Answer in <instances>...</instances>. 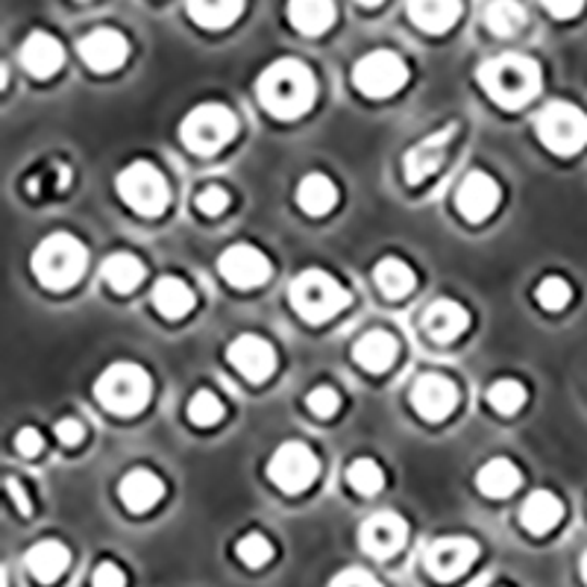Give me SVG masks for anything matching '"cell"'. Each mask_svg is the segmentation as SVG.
<instances>
[{
	"instance_id": "obj_1",
	"label": "cell",
	"mask_w": 587,
	"mask_h": 587,
	"mask_svg": "<svg viewBox=\"0 0 587 587\" xmlns=\"http://www.w3.org/2000/svg\"><path fill=\"white\" fill-rule=\"evenodd\" d=\"M256 95L259 103L268 109L270 115L277 118H299L306 115L308 109L315 107L318 97V83L306 62L299 59H277L273 65L261 71L259 83H256Z\"/></svg>"
},
{
	"instance_id": "obj_2",
	"label": "cell",
	"mask_w": 587,
	"mask_h": 587,
	"mask_svg": "<svg viewBox=\"0 0 587 587\" xmlns=\"http://www.w3.org/2000/svg\"><path fill=\"white\" fill-rule=\"evenodd\" d=\"M479 83L493 103L521 109L540 91V65L521 53H502L479 68Z\"/></svg>"
},
{
	"instance_id": "obj_3",
	"label": "cell",
	"mask_w": 587,
	"mask_h": 587,
	"mask_svg": "<svg viewBox=\"0 0 587 587\" xmlns=\"http://www.w3.org/2000/svg\"><path fill=\"white\" fill-rule=\"evenodd\" d=\"M291 306L308 323H327L338 311L350 306V291L341 282L320 268H308L291 280L289 289Z\"/></svg>"
},
{
	"instance_id": "obj_4",
	"label": "cell",
	"mask_w": 587,
	"mask_h": 587,
	"mask_svg": "<svg viewBox=\"0 0 587 587\" xmlns=\"http://www.w3.org/2000/svg\"><path fill=\"white\" fill-rule=\"evenodd\" d=\"M88 253L83 241L68 232H50L33 253V273L39 277L45 289L65 291L83 277Z\"/></svg>"
},
{
	"instance_id": "obj_5",
	"label": "cell",
	"mask_w": 587,
	"mask_h": 587,
	"mask_svg": "<svg viewBox=\"0 0 587 587\" xmlns=\"http://www.w3.org/2000/svg\"><path fill=\"white\" fill-rule=\"evenodd\" d=\"M150 391H154L150 374L135 362H118L107 367L95 382V396L100 405L121 417L142 412L150 403Z\"/></svg>"
},
{
	"instance_id": "obj_6",
	"label": "cell",
	"mask_w": 587,
	"mask_h": 587,
	"mask_svg": "<svg viewBox=\"0 0 587 587\" xmlns=\"http://www.w3.org/2000/svg\"><path fill=\"white\" fill-rule=\"evenodd\" d=\"M239 133L235 112L223 103H200L183 118L180 138L197 156H212L227 147Z\"/></svg>"
},
{
	"instance_id": "obj_7",
	"label": "cell",
	"mask_w": 587,
	"mask_h": 587,
	"mask_svg": "<svg viewBox=\"0 0 587 587\" xmlns=\"http://www.w3.org/2000/svg\"><path fill=\"white\" fill-rule=\"evenodd\" d=\"M535 130L547 150L573 156L587 147V115L576 103L552 100L535 115Z\"/></svg>"
},
{
	"instance_id": "obj_8",
	"label": "cell",
	"mask_w": 587,
	"mask_h": 587,
	"mask_svg": "<svg viewBox=\"0 0 587 587\" xmlns=\"http://www.w3.org/2000/svg\"><path fill=\"white\" fill-rule=\"evenodd\" d=\"M115 188L118 194H121V200H124L133 212L145 215V218L162 215L168 200H171L164 174L154 162H145V159L126 164L124 171L118 174Z\"/></svg>"
},
{
	"instance_id": "obj_9",
	"label": "cell",
	"mask_w": 587,
	"mask_h": 587,
	"mask_svg": "<svg viewBox=\"0 0 587 587\" xmlns=\"http://www.w3.org/2000/svg\"><path fill=\"white\" fill-rule=\"evenodd\" d=\"M408 83V65L394 50H370L353 68V86L367 97H391Z\"/></svg>"
},
{
	"instance_id": "obj_10",
	"label": "cell",
	"mask_w": 587,
	"mask_h": 587,
	"mask_svg": "<svg viewBox=\"0 0 587 587\" xmlns=\"http://www.w3.org/2000/svg\"><path fill=\"white\" fill-rule=\"evenodd\" d=\"M320 473L318 455L308 450L303 441H285L277 447V453L268 462V479L285 493H299L315 485Z\"/></svg>"
},
{
	"instance_id": "obj_11",
	"label": "cell",
	"mask_w": 587,
	"mask_h": 587,
	"mask_svg": "<svg viewBox=\"0 0 587 587\" xmlns=\"http://www.w3.org/2000/svg\"><path fill=\"white\" fill-rule=\"evenodd\" d=\"M479 559V543L464 535H447V538L432 540L426 547L424 564L429 570V576L441 578V582H453L462 573L470 570L473 561Z\"/></svg>"
},
{
	"instance_id": "obj_12",
	"label": "cell",
	"mask_w": 587,
	"mask_h": 587,
	"mask_svg": "<svg viewBox=\"0 0 587 587\" xmlns=\"http://www.w3.org/2000/svg\"><path fill=\"white\" fill-rule=\"evenodd\" d=\"M221 277L235 289H259L270 277V259L253 244H232L218 259Z\"/></svg>"
},
{
	"instance_id": "obj_13",
	"label": "cell",
	"mask_w": 587,
	"mask_h": 587,
	"mask_svg": "<svg viewBox=\"0 0 587 587\" xmlns=\"http://www.w3.org/2000/svg\"><path fill=\"white\" fill-rule=\"evenodd\" d=\"M405 521L396 511H379L374 517H367L358 529V547L365 549L374 559H391L405 543Z\"/></svg>"
},
{
	"instance_id": "obj_14",
	"label": "cell",
	"mask_w": 587,
	"mask_h": 587,
	"mask_svg": "<svg viewBox=\"0 0 587 587\" xmlns=\"http://www.w3.org/2000/svg\"><path fill=\"white\" fill-rule=\"evenodd\" d=\"M80 57L97 74H109L130 59V41L121 29H91L86 39H80Z\"/></svg>"
},
{
	"instance_id": "obj_15",
	"label": "cell",
	"mask_w": 587,
	"mask_h": 587,
	"mask_svg": "<svg viewBox=\"0 0 587 587\" xmlns=\"http://www.w3.org/2000/svg\"><path fill=\"white\" fill-rule=\"evenodd\" d=\"M227 358L250 382H265L277 370V350L261 335H239L227 347Z\"/></svg>"
},
{
	"instance_id": "obj_16",
	"label": "cell",
	"mask_w": 587,
	"mask_h": 587,
	"mask_svg": "<svg viewBox=\"0 0 587 587\" xmlns=\"http://www.w3.org/2000/svg\"><path fill=\"white\" fill-rule=\"evenodd\" d=\"M412 405L414 412L426 417V420H443L458 405V388L447 376L424 374L412 388Z\"/></svg>"
},
{
	"instance_id": "obj_17",
	"label": "cell",
	"mask_w": 587,
	"mask_h": 587,
	"mask_svg": "<svg viewBox=\"0 0 587 587\" xmlns=\"http://www.w3.org/2000/svg\"><path fill=\"white\" fill-rule=\"evenodd\" d=\"M500 183L493 180L491 174L485 171H470L464 176L462 185H458V194H455V206L458 212L467 218L470 223H481L485 218H491L493 209L500 206Z\"/></svg>"
},
{
	"instance_id": "obj_18",
	"label": "cell",
	"mask_w": 587,
	"mask_h": 587,
	"mask_svg": "<svg viewBox=\"0 0 587 587\" xmlns=\"http://www.w3.org/2000/svg\"><path fill=\"white\" fill-rule=\"evenodd\" d=\"M458 126L450 124L443 126V130H438V133L426 135L424 142H417V145L405 154L403 164H405V180L412 185L424 183V180H429V176L438 171L443 164V159H447V150H450V142H453V135Z\"/></svg>"
},
{
	"instance_id": "obj_19",
	"label": "cell",
	"mask_w": 587,
	"mask_h": 587,
	"mask_svg": "<svg viewBox=\"0 0 587 587\" xmlns=\"http://www.w3.org/2000/svg\"><path fill=\"white\" fill-rule=\"evenodd\" d=\"M65 62V50L57 36H50L45 29L29 33L24 45H21V65L27 68L33 77L48 80L57 74L59 68Z\"/></svg>"
},
{
	"instance_id": "obj_20",
	"label": "cell",
	"mask_w": 587,
	"mask_h": 587,
	"mask_svg": "<svg viewBox=\"0 0 587 587\" xmlns=\"http://www.w3.org/2000/svg\"><path fill=\"white\" fill-rule=\"evenodd\" d=\"M467 327H470V315H467V308L458 299H435L432 306L424 311V329L435 341H441V344H450L458 335H464Z\"/></svg>"
},
{
	"instance_id": "obj_21",
	"label": "cell",
	"mask_w": 587,
	"mask_h": 587,
	"mask_svg": "<svg viewBox=\"0 0 587 587\" xmlns=\"http://www.w3.org/2000/svg\"><path fill=\"white\" fill-rule=\"evenodd\" d=\"M121 502H124L126 509L135 511V514H142V511H150L156 502L164 497V481L156 476L154 470H147V467H135L121 479Z\"/></svg>"
},
{
	"instance_id": "obj_22",
	"label": "cell",
	"mask_w": 587,
	"mask_h": 587,
	"mask_svg": "<svg viewBox=\"0 0 587 587\" xmlns=\"http://www.w3.org/2000/svg\"><path fill=\"white\" fill-rule=\"evenodd\" d=\"M24 564H27V573L36 578V582L50 585V582H57L68 570L71 552H68L65 543H59V540H39L36 547L27 549Z\"/></svg>"
},
{
	"instance_id": "obj_23",
	"label": "cell",
	"mask_w": 587,
	"mask_h": 587,
	"mask_svg": "<svg viewBox=\"0 0 587 587\" xmlns=\"http://www.w3.org/2000/svg\"><path fill=\"white\" fill-rule=\"evenodd\" d=\"M353 358L370 374H382L396 362V338L388 329H370L356 341Z\"/></svg>"
},
{
	"instance_id": "obj_24",
	"label": "cell",
	"mask_w": 587,
	"mask_h": 587,
	"mask_svg": "<svg viewBox=\"0 0 587 587\" xmlns=\"http://www.w3.org/2000/svg\"><path fill=\"white\" fill-rule=\"evenodd\" d=\"M564 517V502L552 491H535L529 493V500L523 502L521 523L523 529L531 535H547L561 523Z\"/></svg>"
},
{
	"instance_id": "obj_25",
	"label": "cell",
	"mask_w": 587,
	"mask_h": 587,
	"mask_svg": "<svg viewBox=\"0 0 587 587\" xmlns=\"http://www.w3.org/2000/svg\"><path fill=\"white\" fill-rule=\"evenodd\" d=\"M408 19L424 33H447L462 19V3L458 0H412Z\"/></svg>"
},
{
	"instance_id": "obj_26",
	"label": "cell",
	"mask_w": 587,
	"mask_h": 587,
	"mask_svg": "<svg viewBox=\"0 0 587 587\" xmlns=\"http://www.w3.org/2000/svg\"><path fill=\"white\" fill-rule=\"evenodd\" d=\"M285 12L303 36H320L335 24V3L329 0H291Z\"/></svg>"
},
{
	"instance_id": "obj_27",
	"label": "cell",
	"mask_w": 587,
	"mask_h": 587,
	"mask_svg": "<svg viewBox=\"0 0 587 587\" xmlns=\"http://www.w3.org/2000/svg\"><path fill=\"white\" fill-rule=\"evenodd\" d=\"M100 277L107 282L109 289L118 294H130L142 285L145 280V265L133 253H112L103 265H100Z\"/></svg>"
},
{
	"instance_id": "obj_28",
	"label": "cell",
	"mask_w": 587,
	"mask_h": 587,
	"mask_svg": "<svg viewBox=\"0 0 587 587\" xmlns=\"http://www.w3.org/2000/svg\"><path fill=\"white\" fill-rule=\"evenodd\" d=\"M154 306L162 318L180 320L194 308V291L180 277H162L154 285Z\"/></svg>"
},
{
	"instance_id": "obj_29",
	"label": "cell",
	"mask_w": 587,
	"mask_h": 587,
	"mask_svg": "<svg viewBox=\"0 0 587 587\" xmlns=\"http://www.w3.org/2000/svg\"><path fill=\"white\" fill-rule=\"evenodd\" d=\"M476 485H479V491L485 497L502 500V497H511V493L521 488V470L509 458H491L476 473Z\"/></svg>"
},
{
	"instance_id": "obj_30",
	"label": "cell",
	"mask_w": 587,
	"mask_h": 587,
	"mask_svg": "<svg viewBox=\"0 0 587 587\" xmlns=\"http://www.w3.org/2000/svg\"><path fill=\"white\" fill-rule=\"evenodd\" d=\"M297 203L303 212L311 215V218H320L329 209H335L338 185L327 174L303 176V183L297 185Z\"/></svg>"
},
{
	"instance_id": "obj_31",
	"label": "cell",
	"mask_w": 587,
	"mask_h": 587,
	"mask_svg": "<svg viewBox=\"0 0 587 587\" xmlns=\"http://www.w3.org/2000/svg\"><path fill=\"white\" fill-rule=\"evenodd\" d=\"M241 12H244L241 0H192L188 3V15L194 19V24L206 29L232 27Z\"/></svg>"
},
{
	"instance_id": "obj_32",
	"label": "cell",
	"mask_w": 587,
	"mask_h": 587,
	"mask_svg": "<svg viewBox=\"0 0 587 587\" xmlns=\"http://www.w3.org/2000/svg\"><path fill=\"white\" fill-rule=\"evenodd\" d=\"M374 282L386 297H405L414 289V270L403 259L388 256L374 268Z\"/></svg>"
},
{
	"instance_id": "obj_33",
	"label": "cell",
	"mask_w": 587,
	"mask_h": 587,
	"mask_svg": "<svg viewBox=\"0 0 587 587\" xmlns=\"http://www.w3.org/2000/svg\"><path fill=\"white\" fill-rule=\"evenodd\" d=\"M485 24H488L493 36H505L509 39V36L526 27V10H523L521 3H514V0H497V3H491L485 10Z\"/></svg>"
},
{
	"instance_id": "obj_34",
	"label": "cell",
	"mask_w": 587,
	"mask_h": 587,
	"mask_svg": "<svg viewBox=\"0 0 587 587\" xmlns=\"http://www.w3.org/2000/svg\"><path fill=\"white\" fill-rule=\"evenodd\" d=\"M347 481L350 488L362 493V497H376V493L386 488V473H382L379 462H374V458H356L347 467Z\"/></svg>"
},
{
	"instance_id": "obj_35",
	"label": "cell",
	"mask_w": 587,
	"mask_h": 587,
	"mask_svg": "<svg viewBox=\"0 0 587 587\" xmlns=\"http://www.w3.org/2000/svg\"><path fill=\"white\" fill-rule=\"evenodd\" d=\"M488 403H491L493 412L500 414L521 412L523 403H526V388L517 379H500L488 388Z\"/></svg>"
},
{
	"instance_id": "obj_36",
	"label": "cell",
	"mask_w": 587,
	"mask_h": 587,
	"mask_svg": "<svg viewBox=\"0 0 587 587\" xmlns=\"http://www.w3.org/2000/svg\"><path fill=\"white\" fill-rule=\"evenodd\" d=\"M235 555H239L247 567H265L270 559H273V543H270L261 531H250L239 540L235 547Z\"/></svg>"
},
{
	"instance_id": "obj_37",
	"label": "cell",
	"mask_w": 587,
	"mask_h": 587,
	"mask_svg": "<svg viewBox=\"0 0 587 587\" xmlns=\"http://www.w3.org/2000/svg\"><path fill=\"white\" fill-rule=\"evenodd\" d=\"M223 417V403L212 391H197L188 400V420L194 426H215Z\"/></svg>"
},
{
	"instance_id": "obj_38",
	"label": "cell",
	"mask_w": 587,
	"mask_h": 587,
	"mask_svg": "<svg viewBox=\"0 0 587 587\" xmlns=\"http://www.w3.org/2000/svg\"><path fill=\"white\" fill-rule=\"evenodd\" d=\"M535 297H538V303L547 308V311H561V308L570 303V297H573V291H570L567 280H561V277H547V280H540Z\"/></svg>"
},
{
	"instance_id": "obj_39",
	"label": "cell",
	"mask_w": 587,
	"mask_h": 587,
	"mask_svg": "<svg viewBox=\"0 0 587 587\" xmlns=\"http://www.w3.org/2000/svg\"><path fill=\"white\" fill-rule=\"evenodd\" d=\"M306 405H308V412L318 414V417H332V414L341 408V394H338L335 388L320 386V388H315V391H308Z\"/></svg>"
},
{
	"instance_id": "obj_40",
	"label": "cell",
	"mask_w": 587,
	"mask_h": 587,
	"mask_svg": "<svg viewBox=\"0 0 587 587\" xmlns=\"http://www.w3.org/2000/svg\"><path fill=\"white\" fill-rule=\"evenodd\" d=\"M230 206V194L221 185H206L200 194H197V209L203 215H221L223 209Z\"/></svg>"
},
{
	"instance_id": "obj_41",
	"label": "cell",
	"mask_w": 587,
	"mask_h": 587,
	"mask_svg": "<svg viewBox=\"0 0 587 587\" xmlns=\"http://www.w3.org/2000/svg\"><path fill=\"white\" fill-rule=\"evenodd\" d=\"M329 587H382V585H379V578H376L374 573L350 567L344 570V573H338V576L329 582Z\"/></svg>"
},
{
	"instance_id": "obj_42",
	"label": "cell",
	"mask_w": 587,
	"mask_h": 587,
	"mask_svg": "<svg viewBox=\"0 0 587 587\" xmlns=\"http://www.w3.org/2000/svg\"><path fill=\"white\" fill-rule=\"evenodd\" d=\"M91 585L95 587H124L126 576L124 570L112 564V561H103V564H97L95 576H91Z\"/></svg>"
},
{
	"instance_id": "obj_43",
	"label": "cell",
	"mask_w": 587,
	"mask_h": 587,
	"mask_svg": "<svg viewBox=\"0 0 587 587\" xmlns=\"http://www.w3.org/2000/svg\"><path fill=\"white\" fill-rule=\"evenodd\" d=\"M41 447H45V441H41V435L33 429V426H27V429H21L19 435H15V450H19L24 458H33V455L41 453Z\"/></svg>"
},
{
	"instance_id": "obj_44",
	"label": "cell",
	"mask_w": 587,
	"mask_h": 587,
	"mask_svg": "<svg viewBox=\"0 0 587 587\" xmlns=\"http://www.w3.org/2000/svg\"><path fill=\"white\" fill-rule=\"evenodd\" d=\"M57 438L62 443H68V447H74V443L86 438V429H83V424L74 420V417H65V420H59L57 424Z\"/></svg>"
},
{
	"instance_id": "obj_45",
	"label": "cell",
	"mask_w": 587,
	"mask_h": 587,
	"mask_svg": "<svg viewBox=\"0 0 587 587\" xmlns=\"http://www.w3.org/2000/svg\"><path fill=\"white\" fill-rule=\"evenodd\" d=\"M543 10H547L552 19H576L578 12L585 10V3H578V0H570V3H555V0H547V3H543Z\"/></svg>"
},
{
	"instance_id": "obj_46",
	"label": "cell",
	"mask_w": 587,
	"mask_h": 587,
	"mask_svg": "<svg viewBox=\"0 0 587 587\" xmlns=\"http://www.w3.org/2000/svg\"><path fill=\"white\" fill-rule=\"evenodd\" d=\"M3 488H7V491H10L12 500L19 502V511H21V514H29V509H33V505H29L27 493H24V488H21V481H19V479H3Z\"/></svg>"
},
{
	"instance_id": "obj_47",
	"label": "cell",
	"mask_w": 587,
	"mask_h": 587,
	"mask_svg": "<svg viewBox=\"0 0 587 587\" xmlns=\"http://www.w3.org/2000/svg\"><path fill=\"white\" fill-rule=\"evenodd\" d=\"M582 576H585V582H587V552H585V559H582Z\"/></svg>"
}]
</instances>
